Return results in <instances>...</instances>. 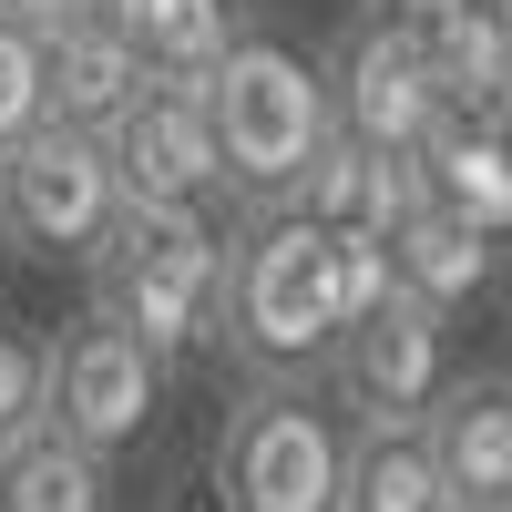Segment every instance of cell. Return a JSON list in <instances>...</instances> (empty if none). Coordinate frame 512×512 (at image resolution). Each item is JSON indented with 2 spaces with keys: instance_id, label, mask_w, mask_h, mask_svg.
I'll list each match as a JSON object with an SVG mask.
<instances>
[{
  "instance_id": "24",
  "label": "cell",
  "mask_w": 512,
  "mask_h": 512,
  "mask_svg": "<svg viewBox=\"0 0 512 512\" xmlns=\"http://www.w3.org/2000/svg\"><path fill=\"white\" fill-rule=\"evenodd\" d=\"M93 21H113V31H123V41H134V31H144V21H154V0H93Z\"/></svg>"
},
{
  "instance_id": "17",
  "label": "cell",
  "mask_w": 512,
  "mask_h": 512,
  "mask_svg": "<svg viewBox=\"0 0 512 512\" xmlns=\"http://www.w3.org/2000/svg\"><path fill=\"white\" fill-rule=\"evenodd\" d=\"M236 31H246V0H154V21L134 31V52L164 82H205V72L226 62Z\"/></svg>"
},
{
  "instance_id": "2",
  "label": "cell",
  "mask_w": 512,
  "mask_h": 512,
  "mask_svg": "<svg viewBox=\"0 0 512 512\" xmlns=\"http://www.w3.org/2000/svg\"><path fill=\"white\" fill-rule=\"evenodd\" d=\"M328 236L308 216H246V236L226 246V297H216V349L246 369V390H308L328 359Z\"/></svg>"
},
{
  "instance_id": "10",
  "label": "cell",
  "mask_w": 512,
  "mask_h": 512,
  "mask_svg": "<svg viewBox=\"0 0 512 512\" xmlns=\"http://www.w3.org/2000/svg\"><path fill=\"white\" fill-rule=\"evenodd\" d=\"M431 472L451 492V512H512V379L472 369V379H441V400L410 420Z\"/></svg>"
},
{
  "instance_id": "12",
  "label": "cell",
  "mask_w": 512,
  "mask_h": 512,
  "mask_svg": "<svg viewBox=\"0 0 512 512\" xmlns=\"http://www.w3.org/2000/svg\"><path fill=\"white\" fill-rule=\"evenodd\" d=\"M410 175H420V205H431V216H461L472 236H492V246H502V226H512V164H502V123L441 113V123H431V144L410 154Z\"/></svg>"
},
{
  "instance_id": "22",
  "label": "cell",
  "mask_w": 512,
  "mask_h": 512,
  "mask_svg": "<svg viewBox=\"0 0 512 512\" xmlns=\"http://www.w3.org/2000/svg\"><path fill=\"white\" fill-rule=\"evenodd\" d=\"M461 11H472V0H369V31H390V41H410V52H431V41L461 21Z\"/></svg>"
},
{
  "instance_id": "15",
  "label": "cell",
  "mask_w": 512,
  "mask_h": 512,
  "mask_svg": "<svg viewBox=\"0 0 512 512\" xmlns=\"http://www.w3.org/2000/svg\"><path fill=\"white\" fill-rule=\"evenodd\" d=\"M420 72H431V93L451 113L502 123V103H512V21H502V0H472V11L420 52Z\"/></svg>"
},
{
  "instance_id": "9",
  "label": "cell",
  "mask_w": 512,
  "mask_h": 512,
  "mask_svg": "<svg viewBox=\"0 0 512 512\" xmlns=\"http://www.w3.org/2000/svg\"><path fill=\"white\" fill-rule=\"evenodd\" d=\"M318 93H328V134L359 144V154H420L431 123L451 113L431 93V72H420V52L390 41V31H369V21H349V41L318 62Z\"/></svg>"
},
{
  "instance_id": "1",
  "label": "cell",
  "mask_w": 512,
  "mask_h": 512,
  "mask_svg": "<svg viewBox=\"0 0 512 512\" xmlns=\"http://www.w3.org/2000/svg\"><path fill=\"white\" fill-rule=\"evenodd\" d=\"M93 277V318L123 328L154 359H195L216 349V297H226V236L195 205H123L103 246L82 256Z\"/></svg>"
},
{
  "instance_id": "23",
  "label": "cell",
  "mask_w": 512,
  "mask_h": 512,
  "mask_svg": "<svg viewBox=\"0 0 512 512\" xmlns=\"http://www.w3.org/2000/svg\"><path fill=\"white\" fill-rule=\"evenodd\" d=\"M82 11H93V0H0V21H21V31H41V41H52L62 21H82Z\"/></svg>"
},
{
  "instance_id": "14",
  "label": "cell",
  "mask_w": 512,
  "mask_h": 512,
  "mask_svg": "<svg viewBox=\"0 0 512 512\" xmlns=\"http://www.w3.org/2000/svg\"><path fill=\"white\" fill-rule=\"evenodd\" d=\"M0 512H113V461L72 451L52 420L0 441Z\"/></svg>"
},
{
  "instance_id": "4",
  "label": "cell",
  "mask_w": 512,
  "mask_h": 512,
  "mask_svg": "<svg viewBox=\"0 0 512 512\" xmlns=\"http://www.w3.org/2000/svg\"><path fill=\"white\" fill-rule=\"evenodd\" d=\"M338 451H349V431L318 390H246L216 441V502L226 512H328Z\"/></svg>"
},
{
  "instance_id": "19",
  "label": "cell",
  "mask_w": 512,
  "mask_h": 512,
  "mask_svg": "<svg viewBox=\"0 0 512 512\" xmlns=\"http://www.w3.org/2000/svg\"><path fill=\"white\" fill-rule=\"evenodd\" d=\"M410 216H420L410 154H359V236H400Z\"/></svg>"
},
{
  "instance_id": "13",
  "label": "cell",
  "mask_w": 512,
  "mask_h": 512,
  "mask_svg": "<svg viewBox=\"0 0 512 512\" xmlns=\"http://www.w3.org/2000/svg\"><path fill=\"white\" fill-rule=\"evenodd\" d=\"M492 277H502V246H492V236H472L461 216H431V205H420V216L390 236V287L410 297V308H431L441 328L472 308Z\"/></svg>"
},
{
  "instance_id": "5",
  "label": "cell",
  "mask_w": 512,
  "mask_h": 512,
  "mask_svg": "<svg viewBox=\"0 0 512 512\" xmlns=\"http://www.w3.org/2000/svg\"><path fill=\"white\" fill-rule=\"evenodd\" d=\"M154 410H164V359L134 349L123 328H103L93 308H82L62 338H41V420L72 441V451H134L154 431Z\"/></svg>"
},
{
  "instance_id": "18",
  "label": "cell",
  "mask_w": 512,
  "mask_h": 512,
  "mask_svg": "<svg viewBox=\"0 0 512 512\" xmlns=\"http://www.w3.org/2000/svg\"><path fill=\"white\" fill-rule=\"evenodd\" d=\"M369 308H390V236L338 226V236H328V318L359 328Z\"/></svg>"
},
{
  "instance_id": "8",
  "label": "cell",
  "mask_w": 512,
  "mask_h": 512,
  "mask_svg": "<svg viewBox=\"0 0 512 512\" xmlns=\"http://www.w3.org/2000/svg\"><path fill=\"white\" fill-rule=\"evenodd\" d=\"M103 164H113V195L123 205H216L226 175H216V134H205V103H195V82H164L144 72V93L123 103L103 123Z\"/></svg>"
},
{
  "instance_id": "6",
  "label": "cell",
  "mask_w": 512,
  "mask_h": 512,
  "mask_svg": "<svg viewBox=\"0 0 512 512\" xmlns=\"http://www.w3.org/2000/svg\"><path fill=\"white\" fill-rule=\"evenodd\" d=\"M123 216L113 195V164L93 134H62V123H31V134L0 144V236L21 256H93L103 226Z\"/></svg>"
},
{
  "instance_id": "21",
  "label": "cell",
  "mask_w": 512,
  "mask_h": 512,
  "mask_svg": "<svg viewBox=\"0 0 512 512\" xmlns=\"http://www.w3.org/2000/svg\"><path fill=\"white\" fill-rule=\"evenodd\" d=\"M41 420V338H11L0 328V441Z\"/></svg>"
},
{
  "instance_id": "20",
  "label": "cell",
  "mask_w": 512,
  "mask_h": 512,
  "mask_svg": "<svg viewBox=\"0 0 512 512\" xmlns=\"http://www.w3.org/2000/svg\"><path fill=\"white\" fill-rule=\"evenodd\" d=\"M41 123V31L0 21V144Z\"/></svg>"
},
{
  "instance_id": "11",
  "label": "cell",
  "mask_w": 512,
  "mask_h": 512,
  "mask_svg": "<svg viewBox=\"0 0 512 512\" xmlns=\"http://www.w3.org/2000/svg\"><path fill=\"white\" fill-rule=\"evenodd\" d=\"M144 93V52L123 41L113 21H62L41 41V123H62V134H103V123Z\"/></svg>"
},
{
  "instance_id": "16",
  "label": "cell",
  "mask_w": 512,
  "mask_h": 512,
  "mask_svg": "<svg viewBox=\"0 0 512 512\" xmlns=\"http://www.w3.org/2000/svg\"><path fill=\"white\" fill-rule=\"evenodd\" d=\"M328 512H451L420 431H349L338 451V502Z\"/></svg>"
},
{
  "instance_id": "7",
  "label": "cell",
  "mask_w": 512,
  "mask_h": 512,
  "mask_svg": "<svg viewBox=\"0 0 512 512\" xmlns=\"http://www.w3.org/2000/svg\"><path fill=\"white\" fill-rule=\"evenodd\" d=\"M318 379H328L338 410H359V431H410V420L441 400V379H451V328L390 287V308H369L359 328L328 338Z\"/></svg>"
},
{
  "instance_id": "3",
  "label": "cell",
  "mask_w": 512,
  "mask_h": 512,
  "mask_svg": "<svg viewBox=\"0 0 512 512\" xmlns=\"http://www.w3.org/2000/svg\"><path fill=\"white\" fill-rule=\"evenodd\" d=\"M205 103V134H216V175L246 216H267V205L297 195L308 175V154L328 144V93H318V62L287 52L277 31H236L226 62L195 82Z\"/></svg>"
}]
</instances>
